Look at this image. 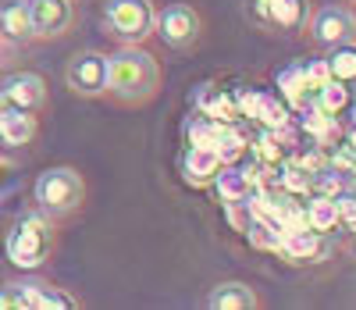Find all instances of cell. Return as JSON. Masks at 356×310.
I'll use <instances>...</instances> for the list:
<instances>
[{
    "instance_id": "obj_16",
    "label": "cell",
    "mask_w": 356,
    "mask_h": 310,
    "mask_svg": "<svg viewBox=\"0 0 356 310\" xmlns=\"http://www.w3.org/2000/svg\"><path fill=\"white\" fill-rule=\"evenodd\" d=\"M196 111L211 114L214 121H225V125H232V121H239V100H235V93L228 89H218V86H203L196 93Z\"/></svg>"
},
{
    "instance_id": "obj_2",
    "label": "cell",
    "mask_w": 356,
    "mask_h": 310,
    "mask_svg": "<svg viewBox=\"0 0 356 310\" xmlns=\"http://www.w3.org/2000/svg\"><path fill=\"white\" fill-rule=\"evenodd\" d=\"M54 242H57L54 218L43 210H29L11 225V232L4 239V250L18 271H40L54 254Z\"/></svg>"
},
{
    "instance_id": "obj_28",
    "label": "cell",
    "mask_w": 356,
    "mask_h": 310,
    "mask_svg": "<svg viewBox=\"0 0 356 310\" xmlns=\"http://www.w3.org/2000/svg\"><path fill=\"white\" fill-rule=\"evenodd\" d=\"M349 232H353V235H349V254L356 257V228H349Z\"/></svg>"
},
{
    "instance_id": "obj_9",
    "label": "cell",
    "mask_w": 356,
    "mask_h": 310,
    "mask_svg": "<svg viewBox=\"0 0 356 310\" xmlns=\"http://www.w3.org/2000/svg\"><path fill=\"white\" fill-rule=\"evenodd\" d=\"M36 40H57L75 25V0H29Z\"/></svg>"
},
{
    "instance_id": "obj_8",
    "label": "cell",
    "mask_w": 356,
    "mask_h": 310,
    "mask_svg": "<svg viewBox=\"0 0 356 310\" xmlns=\"http://www.w3.org/2000/svg\"><path fill=\"white\" fill-rule=\"evenodd\" d=\"M310 36L317 47H339L346 40H356V15L349 8H339V4H328L310 15Z\"/></svg>"
},
{
    "instance_id": "obj_29",
    "label": "cell",
    "mask_w": 356,
    "mask_h": 310,
    "mask_svg": "<svg viewBox=\"0 0 356 310\" xmlns=\"http://www.w3.org/2000/svg\"><path fill=\"white\" fill-rule=\"evenodd\" d=\"M349 107H353V118H356V89H353V100H349Z\"/></svg>"
},
{
    "instance_id": "obj_26",
    "label": "cell",
    "mask_w": 356,
    "mask_h": 310,
    "mask_svg": "<svg viewBox=\"0 0 356 310\" xmlns=\"http://www.w3.org/2000/svg\"><path fill=\"white\" fill-rule=\"evenodd\" d=\"M72 307H79L75 296L54 289V286H40L36 282V310H72Z\"/></svg>"
},
{
    "instance_id": "obj_3",
    "label": "cell",
    "mask_w": 356,
    "mask_h": 310,
    "mask_svg": "<svg viewBox=\"0 0 356 310\" xmlns=\"http://www.w3.org/2000/svg\"><path fill=\"white\" fill-rule=\"evenodd\" d=\"M33 196H36V207L43 214H50V218H72L86 200V182L75 168L57 164V168L40 171V178L33 185Z\"/></svg>"
},
{
    "instance_id": "obj_10",
    "label": "cell",
    "mask_w": 356,
    "mask_h": 310,
    "mask_svg": "<svg viewBox=\"0 0 356 310\" xmlns=\"http://www.w3.org/2000/svg\"><path fill=\"white\" fill-rule=\"evenodd\" d=\"M36 132H40L36 114L25 111V107H15L4 97V89H0V143L4 146H29L36 139Z\"/></svg>"
},
{
    "instance_id": "obj_21",
    "label": "cell",
    "mask_w": 356,
    "mask_h": 310,
    "mask_svg": "<svg viewBox=\"0 0 356 310\" xmlns=\"http://www.w3.org/2000/svg\"><path fill=\"white\" fill-rule=\"evenodd\" d=\"M349 100H353V89H349V82H342V79H328V82L317 89V97H314V104H317L324 114H335V118L349 107Z\"/></svg>"
},
{
    "instance_id": "obj_1",
    "label": "cell",
    "mask_w": 356,
    "mask_h": 310,
    "mask_svg": "<svg viewBox=\"0 0 356 310\" xmlns=\"http://www.w3.org/2000/svg\"><path fill=\"white\" fill-rule=\"evenodd\" d=\"M164 82L161 61L143 50L139 43H122L107 57V93L118 104H146L157 97V89Z\"/></svg>"
},
{
    "instance_id": "obj_5",
    "label": "cell",
    "mask_w": 356,
    "mask_h": 310,
    "mask_svg": "<svg viewBox=\"0 0 356 310\" xmlns=\"http://www.w3.org/2000/svg\"><path fill=\"white\" fill-rule=\"evenodd\" d=\"M246 15L267 33H303L310 22V0H246Z\"/></svg>"
},
{
    "instance_id": "obj_13",
    "label": "cell",
    "mask_w": 356,
    "mask_h": 310,
    "mask_svg": "<svg viewBox=\"0 0 356 310\" xmlns=\"http://www.w3.org/2000/svg\"><path fill=\"white\" fill-rule=\"evenodd\" d=\"M221 164L225 161L218 157L214 146H193L189 143V150L182 153V175L189 185H211L214 175L221 171Z\"/></svg>"
},
{
    "instance_id": "obj_19",
    "label": "cell",
    "mask_w": 356,
    "mask_h": 310,
    "mask_svg": "<svg viewBox=\"0 0 356 310\" xmlns=\"http://www.w3.org/2000/svg\"><path fill=\"white\" fill-rule=\"evenodd\" d=\"M303 214H307V225L314 232H332L335 225H342L339 218V200L335 196H324V193H314L307 203H303Z\"/></svg>"
},
{
    "instance_id": "obj_30",
    "label": "cell",
    "mask_w": 356,
    "mask_h": 310,
    "mask_svg": "<svg viewBox=\"0 0 356 310\" xmlns=\"http://www.w3.org/2000/svg\"><path fill=\"white\" fill-rule=\"evenodd\" d=\"M0 43H4V40H0Z\"/></svg>"
},
{
    "instance_id": "obj_20",
    "label": "cell",
    "mask_w": 356,
    "mask_h": 310,
    "mask_svg": "<svg viewBox=\"0 0 356 310\" xmlns=\"http://www.w3.org/2000/svg\"><path fill=\"white\" fill-rule=\"evenodd\" d=\"M214 150H218V157L225 164H235V161H243L246 157V150H250V139L239 132V125H221L218 136H214Z\"/></svg>"
},
{
    "instance_id": "obj_6",
    "label": "cell",
    "mask_w": 356,
    "mask_h": 310,
    "mask_svg": "<svg viewBox=\"0 0 356 310\" xmlns=\"http://www.w3.org/2000/svg\"><path fill=\"white\" fill-rule=\"evenodd\" d=\"M65 82H68V89L75 93V97H86V100L104 97L107 93V54L79 50L65 68Z\"/></svg>"
},
{
    "instance_id": "obj_23",
    "label": "cell",
    "mask_w": 356,
    "mask_h": 310,
    "mask_svg": "<svg viewBox=\"0 0 356 310\" xmlns=\"http://www.w3.org/2000/svg\"><path fill=\"white\" fill-rule=\"evenodd\" d=\"M324 61H328V68H332V79L356 82V40H346V43L332 47V54Z\"/></svg>"
},
{
    "instance_id": "obj_25",
    "label": "cell",
    "mask_w": 356,
    "mask_h": 310,
    "mask_svg": "<svg viewBox=\"0 0 356 310\" xmlns=\"http://www.w3.org/2000/svg\"><path fill=\"white\" fill-rule=\"evenodd\" d=\"M0 310H36V282H11L0 289Z\"/></svg>"
},
{
    "instance_id": "obj_17",
    "label": "cell",
    "mask_w": 356,
    "mask_h": 310,
    "mask_svg": "<svg viewBox=\"0 0 356 310\" xmlns=\"http://www.w3.org/2000/svg\"><path fill=\"white\" fill-rule=\"evenodd\" d=\"M278 93H282V100L289 104V107H296V111H303V107H310L314 104V86L307 82V72H303V65H289V68H282L278 72Z\"/></svg>"
},
{
    "instance_id": "obj_14",
    "label": "cell",
    "mask_w": 356,
    "mask_h": 310,
    "mask_svg": "<svg viewBox=\"0 0 356 310\" xmlns=\"http://www.w3.org/2000/svg\"><path fill=\"white\" fill-rule=\"evenodd\" d=\"M0 40H4V43H29V40H36L33 15H29V0H11V4L0 8Z\"/></svg>"
},
{
    "instance_id": "obj_7",
    "label": "cell",
    "mask_w": 356,
    "mask_h": 310,
    "mask_svg": "<svg viewBox=\"0 0 356 310\" xmlns=\"http://www.w3.org/2000/svg\"><path fill=\"white\" fill-rule=\"evenodd\" d=\"M154 36L171 50H189L200 40V15L189 4H168L154 18Z\"/></svg>"
},
{
    "instance_id": "obj_27",
    "label": "cell",
    "mask_w": 356,
    "mask_h": 310,
    "mask_svg": "<svg viewBox=\"0 0 356 310\" xmlns=\"http://www.w3.org/2000/svg\"><path fill=\"white\" fill-rule=\"evenodd\" d=\"M303 72H307V82L314 86V93L332 79V68H328V61H324V57L321 61H303Z\"/></svg>"
},
{
    "instance_id": "obj_4",
    "label": "cell",
    "mask_w": 356,
    "mask_h": 310,
    "mask_svg": "<svg viewBox=\"0 0 356 310\" xmlns=\"http://www.w3.org/2000/svg\"><path fill=\"white\" fill-rule=\"evenodd\" d=\"M154 4L150 0H107L104 4V29L118 43H143L154 36Z\"/></svg>"
},
{
    "instance_id": "obj_18",
    "label": "cell",
    "mask_w": 356,
    "mask_h": 310,
    "mask_svg": "<svg viewBox=\"0 0 356 310\" xmlns=\"http://www.w3.org/2000/svg\"><path fill=\"white\" fill-rule=\"evenodd\" d=\"M260 300L246 282H218L207 293V307L211 310H253Z\"/></svg>"
},
{
    "instance_id": "obj_15",
    "label": "cell",
    "mask_w": 356,
    "mask_h": 310,
    "mask_svg": "<svg viewBox=\"0 0 356 310\" xmlns=\"http://www.w3.org/2000/svg\"><path fill=\"white\" fill-rule=\"evenodd\" d=\"M211 185L218 189V196L225 203H243L253 193V175H250V168H243L239 161H235V164H221V171L214 175Z\"/></svg>"
},
{
    "instance_id": "obj_12",
    "label": "cell",
    "mask_w": 356,
    "mask_h": 310,
    "mask_svg": "<svg viewBox=\"0 0 356 310\" xmlns=\"http://www.w3.org/2000/svg\"><path fill=\"white\" fill-rule=\"evenodd\" d=\"M278 254L292 264H317L324 254H328V242H324V232L314 228H292L282 235Z\"/></svg>"
},
{
    "instance_id": "obj_24",
    "label": "cell",
    "mask_w": 356,
    "mask_h": 310,
    "mask_svg": "<svg viewBox=\"0 0 356 310\" xmlns=\"http://www.w3.org/2000/svg\"><path fill=\"white\" fill-rule=\"evenodd\" d=\"M225 125V121H214L211 114H203V111H196L189 121H186V139L193 143V146H214V136H218V129Z\"/></svg>"
},
{
    "instance_id": "obj_11",
    "label": "cell",
    "mask_w": 356,
    "mask_h": 310,
    "mask_svg": "<svg viewBox=\"0 0 356 310\" xmlns=\"http://www.w3.org/2000/svg\"><path fill=\"white\" fill-rule=\"evenodd\" d=\"M4 97L15 104V107H25V111H43L47 107V79L36 75V72H15L4 79Z\"/></svg>"
},
{
    "instance_id": "obj_22",
    "label": "cell",
    "mask_w": 356,
    "mask_h": 310,
    "mask_svg": "<svg viewBox=\"0 0 356 310\" xmlns=\"http://www.w3.org/2000/svg\"><path fill=\"white\" fill-rule=\"evenodd\" d=\"M243 232H246V239L257 246V250H271V254H278L282 235H285L271 218H250V225H246Z\"/></svg>"
}]
</instances>
